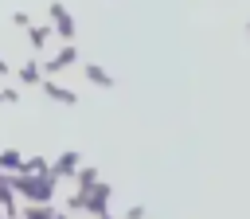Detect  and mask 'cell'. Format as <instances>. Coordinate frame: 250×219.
<instances>
[{"instance_id":"6da1fadb","label":"cell","mask_w":250,"mask_h":219,"mask_svg":"<svg viewBox=\"0 0 250 219\" xmlns=\"http://www.w3.org/2000/svg\"><path fill=\"white\" fill-rule=\"evenodd\" d=\"M12 192L20 203H55V192H59V180L51 172H12Z\"/></svg>"},{"instance_id":"7a4b0ae2","label":"cell","mask_w":250,"mask_h":219,"mask_svg":"<svg viewBox=\"0 0 250 219\" xmlns=\"http://www.w3.org/2000/svg\"><path fill=\"white\" fill-rule=\"evenodd\" d=\"M47 16H51V31H55V35H62V43H74L78 27H74L70 8H66L62 0H51V4H47Z\"/></svg>"},{"instance_id":"3957f363","label":"cell","mask_w":250,"mask_h":219,"mask_svg":"<svg viewBox=\"0 0 250 219\" xmlns=\"http://www.w3.org/2000/svg\"><path fill=\"white\" fill-rule=\"evenodd\" d=\"M78 164H82V153H78V149H62V153H59V156L47 164V172H51V176L62 184V180H74Z\"/></svg>"},{"instance_id":"277c9868","label":"cell","mask_w":250,"mask_h":219,"mask_svg":"<svg viewBox=\"0 0 250 219\" xmlns=\"http://www.w3.org/2000/svg\"><path fill=\"white\" fill-rule=\"evenodd\" d=\"M109 196H113V188H109L105 180H98L90 192H82V211H90V215H105V211H109Z\"/></svg>"},{"instance_id":"5b68a950","label":"cell","mask_w":250,"mask_h":219,"mask_svg":"<svg viewBox=\"0 0 250 219\" xmlns=\"http://www.w3.org/2000/svg\"><path fill=\"white\" fill-rule=\"evenodd\" d=\"M74 63H78V47H74V43H66V47H62V51H55L51 59H43V63H39V70H43V78H55L59 70H66V66H74Z\"/></svg>"},{"instance_id":"8992f818","label":"cell","mask_w":250,"mask_h":219,"mask_svg":"<svg viewBox=\"0 0 250 219\" xmlns=\"http://www.w3.org/2000/svg\"><path fill=\"white\" fill-rule=\"evenodd\" d=\"M12 78H16L20 86H39V82H43V70H39V59L31 55L27 63H20V66L12 70Z\"/></svg>"},{"instance_id":"52a82bcc","label":"cell","mask_w":250,"mask_h":219,"mask_svg":"<svg viewBox=\"0 0 250 219\" xmlns=\"http://www.w3.org/2000/svg\"><path fill=\"white\" fill-rule=\"evenodd\" d=\"M39 86H43V94H47L51 102H62V106H78V94H74L70 86H59L55 78H43Z\"/></svg>"},{"instance_id":"ba28073f","label":"cell","mask_w":250,"mask_h":219,"mask_svg":"<svg viewBox=\"0 0 250 219\" xmlns=\"http://www.w3.org/2000/svg\"><path fill=\"white\" fill-rule=\"evenodd\" d=\"M51 23H31L27 27V47H31V55H39V51H47V43H51Z\"/></svg>"},{"instance_id":"9c48e42d","label":"cell","mask_w":250,"mask_h":219,"mask_svg":"<svg viewBox=\"0 0 250 219\" xmlns=\"http://www.w3.org/2000/svg\"><path fill=\"white\" fill-rule=\"evenodd\" d=\"M82 74H86V82H94L98 90H113V82H117V78H113L105 66H98V63H86V66H82Z\"/></svg>"},{"instance_id":"30bf717a","label":"cell","mask_w":250,"mask_h":219,"mask_svg":"<svg viewBox=\"0 0 250 219\" xmlns=\"http://www.w3.org/2000/svg\"><path fill=\"white\" fill-rule=\"evenodd\" d=\"M98 180H102V176H98V168H90V164H78V172H74V192H90Z\"/></svg>"},{"instance_id":"8fae6325","label":"cell","mask_w":250,"mask_h":219,"mask_svg":"<svg viewBox=\"0 0 250 219\" xmlns=\"http://www.w3.org/2000/svg\"><path fill=\"white\" fill-rule=\"evenodd\" d=\"M55 203H20V219H51Z\"/></svg>"},{"instance_id":"7c38bea8","label":"cell","mask_w":250,"mask_h":219,"mask_svg":"<svg viewBox=\"0 0 250 219\" xmlns=\"http://www.w3.org/2000/svg\"><path fill=\"white\" fill-rule=\"evenodd\" d=\"M20 164H23V153L20 149H0V168L4 172H20Z\"/></svg>"},{"instance_id":"4fadbf2b","label":"cell","mask_w":250,"mask_h":219,"mask_svg":"<svg viewBox=\"0 0 250 219\" xmlns=\"http://www.w3.org/2000/svg\"><path fill=\"white\" fill-rule=\"evenodd\" d=\"M47 164H51L47 156H23V164H20V172H31V176H35V172H47Z\"/></svg>"},{"instance_id":"5bb4252c","label":"cell","mask_w":250,"mask_h":219,"mask_svg":"<svg viewBox=\"0 0 250 219\" xmlns=\"http://www.w3.org/2000/svg\"><path fill=\"white\" fill-rule=\"evenodd\" d=\"M0 102L16 106V102H20V86H0Z\"/></svg>"},{"instance_id":"9a60e30c","label":"cell","mask_w":250,"mask_h":219,"mask_svg":"<svg viewBox=\"0 0 250 219\" xmlns=\"http://www.w3.org/2000/svg\"><path fill=\"white\" fill-rule=\"evenodd\" d=\"M62 211H82V192H70L62 199Z\"/></svg>"},{"instance_id":"2e32d148","label":"cell","mask_w":250,"mask_h":219,"mask_svg":"<svg viewBox=\"0 0 250 219\" xmlns=\"http://www.w3.org/2000/svg\"><path fill=\"white\" fill-rule=\"evenodd\" d=\"M12 23H16V27H23V31H27V27H31V16H27V12H12Z\"/></svg>"},{"instance_id":"e0dca14e","label":"cell","mask_w":250,"mask_h":219,"mask_svg":"<svg viewBox=\"0 0 250 219\" xmlns=\"http://www.w3.org/2000/svg\"><path fill=\"white\" fill-rule=\"evenodd\" d=\"M148 211H145V203H133V207H125V219H145Z\"/></svg>"},{"instance_id":"ac0fdd59","label":"cell","mask_w":250,"mask_h":219,"mask_svg":"<svg viewBox=\"0 0 250 219\" xmlns=\"http://www.w3.org/2000/svg\"><path fill=\"white\" fill-rule=\"evenodd\" d=\"M0 78H12V66H8V59L0 55Z\"/></svg>"},{"instance_id":"d6986e66","label":"cell","mask_w":250,"mask_h":219,"mask_svg":"<svg viewBox=\"0 0 250 219\" xmlns=\"http://www.w3.org/2000/svg\"><path fill=\"white\" fill-rule=\"evenodd\" d=\"M51 219H70V211H59V207H55V215H51Z\"/></svg>"},{"instance_id":"ffe728a7","label":"cell","mask_w":250,"mask_h":219,"mask_svg":"<svg viewBox=\"0 0 250 219\" xmlns=\"http://www.w3.org/2000/svg\"><path fill=\"white\" fill-rule=\"evenodd\" d=\"M98 219H113V215H109V211H105V215H98Z\"/></svg>"},{"instance_id":"44dd1931","label":"cell","mask_w":250,"mask_h":219,"mask_svg":"<svg viewBox=\"0 0 250 219\" xmlns=\"http://www.w3.org/2000/svg\"><path fill=\"white\" fill-rule=\"evenodd\" d=\"M4 219H20V215H4Z\"/></svg>"},{"instance_id":"7402d4cb","label":"cell","mask_w":250,"mask_h":219,"mask_svg":"<svg viewBox=\"0 0 250 219\" xmlns=\"http://www.w3.org/2000/svg\"><path fill=\"white\" fill-rule=\"evenodd\" d=\"M0 219H4V211H0Z\"/></svg>"},{"instance_id":"603a6c76","label":"cell","mask_w":250,"mask_h":219,"mask_svg":"<svg viewBox=\"0 0 250 219\" xmlns=\"http://www.w3.org/2000/svg\"><path fill=\"white\" fill-rule=\"evenodd\" d=\"M105 4H109V0H105Z\"/></svg>"}]
</instances>
